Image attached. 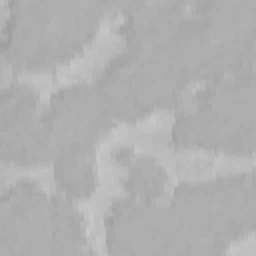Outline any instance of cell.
<instances>
[{
	"label": "cell",
	"instance_id": "6da1fadb",
	"mask_svg": "<svg viewBox=\"0 0 256 256\" xmlns=\"http://www.w3.org/2000/svg\"><path fill=\"white\" fill-rule=\"evenodd\" d=\"M54 174L60 190L74 198H86L98 186L96 168L86 152V144H68L66 150H60L54 164Z\"/></svg>",
	"mask_w": 256,
	"mask_h": 256
},
{
	"label": "cell",
	"instance_id": "7a4b0ae2",
	"mask_svg": "<svg viewBox=\"0 0 256 256\" xmlns=\"http://www.w3.org/2000/svg\"><path fill=\"white\" fill-rule=\"evenodd\" d=\"M168 184H170V174L166 172V168L158 164L154 158L140 156L130 164V174L124 182V188L134 196L150 200L162 196Z\"/></svg>",
	"mask_w": 256,
	"mask_h": 256
}]
</instances>
